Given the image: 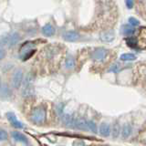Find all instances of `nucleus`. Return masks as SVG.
Here are the masks:
<instances>
[{
    "mask_svg": "<svg viewBox=\"0 0 146 146\" xmlns=\"http://www.w3.org/2000/svg\"><path fill=\"white\" fill-rule=\"evenodd\" d=\"M65 65L67 68H72L75 65V62H74V59H73L72 57H68L66 59V62H65Z\"/></svg>",
    "mask_w": 146,
    "mask_h": 146,
    "instance_id": "20",
    "label": "nucleus"
},
{
    "mask_svg": "<svg viewBox=\"0 0 146 146\" xmlns=\"http://www.w3.org/2000/svg\"><path fill=\"white\" fill-rule=\"evenodd\" d=\"M121 70V65L120 63H115L111 67V68L109 70L110 72H113V73H117Z\"/></svg>",
    "mask_w": 146,
    "mask_h": 146,
    "instance_id": "19",
    "label": "nucleus"
},
{
    "mask_svg": "<svg viewBox=\"0 0 146 146\" xmlns=\"http://www.w3.org/2000/svg\"><path fill=\"white\" fill-rule=\"evenodd\" d=\"M0 88H1V79H0Z\"/></svg>",
    "mask_w": 146,
    "mask_h": 146,
    "instance_id": "28",
    "label": "nucleus"
},
{
    "mask_svg": "<svg viewBox=\"0 0 146 146\" xmlns=\"http://www.w3.org/2000/svg\"><path fill=\"white\" fill-rule=\"evenodd\" d=\"M7 120L9 121V122L11 123L13 127L18 128V129H22V128H24V125H23L19 121H17V116L13 112L7 113Z\"/></svg>",
    "mask_w": 146,
    "mask_h": 146,
    "instance_id": "8",
    "label": "nucleus"
},
{
    "mask_svg": "<svg viewBox=\"0 0 146 146\" xmlns=\"http://www.w3.org/2000/svg\"><path fill=\"white\" fill-rule=\"evenodd\" d=\"M141 139L143 140V141H145V143H146V130H144L143 131V133H141Z\"/></svg>",
    "mask_w": 146,
    "mask_h": 146,
    "instance_id": "27",
    "label": "nucleus"
},
{
    "mask_svg": "<svg viewBox=\"0 0 146 146\" xmlns=\"http://www.w3.org/2000/svg\"><path fill=\"white\" fill-rule=\"evenodd\" d=\"M125 4H126V7L128 8L131 9L132 7H133V5H134V0H125Z\"/></svg>",
    "mask_w": 146,
    "mask_h": 146,
    "instance_id": "25",
    "label": "nucleus"
},
{
    "mask_svg": "<svg viewBox=\"0 0 146 146\" xmlns=\"http://www.w3.org/2000/svg\"><path fill=\"white\" fill-rule=\"evenodd\" d=\"M136 39L138 48L146 49V27H141V29H139Z\"/></svg>",
    "mask_w": 146,
    "mask_h": 146,
    "instance_id": "6",
    "label": "nucleus"
},
{
    "mask_svg": "<svg viewBox=\"0 0 146 146\" xmlns=\"http://www.w3.org/2000/svg\"><path fill=\"white\" fill-rule=\"evenodd\" d=\"M46 119V110L44 107H38L33 110V111L31 113V121L40 124L42 123Z\"/></svg>",
    "mask_w": 146,
    "mask_h": 146,
    "instance_id": "4",
    "label": "nucleus"
},
{
    "mask_svg": "<svg viewBox=\"0 0 146 146\" xmlns=\"http://www.w3.org/2000/svg\"><path fill=\"white\" fill-rule=\"evenodd\" d=\"M63 38L68 42H74L80 38V35L76 31H67L66 33H64Z\"/></svg>",
    "mask_w": 146,
    "mask_h": 146,
    "instance_id": "9",
    "label": "nucleus"
},
{
    "mask_svg": "<svg viewBox=\"0 0 146 146\" xmlns=\"http://www.w3.org/2000/svg\"><path fill=\"white\" fill-rule=\"evenodd\" d=\"M35 52H36V49L33 48V43H31V42L25 43L20 48V58L23 60H27V59H29Z\"/></svg>",
    "mask_w": 146,
    "mask_h": 146,
    "instance_id": "5",
    "label": "nucleus"
},
{
    "mask_svg": "<svg viewBox=\"0 0 146 146\" xmlns=\"http://www.w3.org/2000/svg\"><path fill=\"white\" fill-rule=\"evenodd\" d=\"M121 31H122L123 35L131 36V35H133L136 30H135L134 27H131V25H124V26H122V27H121Z\"/></svg>",
    "mask_w": 146,
    "mask_h": 146,
    "instance_id": "14",
    "label": "nucleus"
},
{
    "mask_svg": "<svg viewBox=\"0 0 146 146\" xmlns=\"http://www.w3.org/2000/svg\"><path fill=\"white\" fill-rule=\"evenodd\" d=\"M92 14L89 24L84 30L100 31L102 33L110 31L116 24L119 11L114 0H91Z\"/></svg>",
    "mask_w": 146,
    "mask_h": 146,
    "instance_id": "1",
    "label": "nucleus"
},
{
    "mask_svg": "<svg viewBox=\"0 0 146 146\" xmlns=\"http://www.w3.org/2000/svg\"><path fill=\"white\" fill-rule=\"evenodd\" d=\"M7 132L3 130V129H0V141H5L7 139Z\"/></svg>",
    "mask_w": 146,
    "mask_h": 146,
    "instance_id": "23",
    "label": "nucleus"
},
{
    "mask_svg": "<svg viewBox=\"0 0 146 146\" xmlns=\"http://www.w3.org/2000/svg\"><path fill=\"white\" fill-rule=\"evenodd\" d=\"M111 50L104 48H96L90 51V57L91 60L97 63H103L109 59L111 56Z\"/></svg>",
    "mask_w": 146,
    "mask_h": 146,
    "instance_id": "2",
    "label": "nucleus"
},
{
    "mask_svg": "<svg viewBox=\"0 0 146 146\" xmlns=\"http://www.w3.org/2000/svg\"><path fill=\"white\" fill-rule=\"evenodd\" d=\"M100 39L104 42H111L114 39V33L112 31H106L100 34Z\"/></svg>",
    "mask_w": 146,
    "mask_h": 146,
    "instance_id": "13",
    "label": "nucleus"
},
{
    "mask_svg": "<svg viewBox=\"0 0 146 146\" xmlns=\"http://www.w3.org/2000/svg\"><path fill=\"white\" fill-rule=\"evenodd\" d=\"M125 41H126L127 45L129 46L130 48H135V49L138 48V45H137L136 36H129V38H125Z\"/></svg>",
    "mask_w": 146,
    "mask_h": 146,
    "instance_id": "15",
    "label": "nucleus"
},
{
    "mask_svg": "<svg viewBox=\"0 0 146 146\" xmlns=\"http://www.w3.org/2000/svg\"><path fill=\"white\" fill-rule=\"evenodd\" d=\"M129 22H130V25L131 26V27H136V26H139L140 25V22L136 19V18H134V17H130L129 18Z\"/></svg>",
    "mask_w": 146,
    "mask_h": 146,
    "instance_id": "24",
    "label": "nucleus"
},
{
    "mask_svg": "<svg viewBox=\"0 0 146 146\" xmlns=\"http://www.w3.org/2000/svg\"><path fill=\"white\" fill-rule=\"evenodd\" d=\"M88 128L90 131L93 132H97V126H96V124L92 121H88Z\"/></svg>",
    "mask_w": 146,
    "mask_h": 146,
    "instance_id": "22",
    "label": "nucleus"
},
{
    "mask_svg": "<svg viewBox=\"0 0 146 146\" xmlns=\"http://www.w3.org/2000/svg\"><path fill=\"white\" fill-rule=\"evenodd\" d=\"M120 58L122 61H131V60H135L137 57L134 54H131V53H124L121 55Z\"/></svg>",
    "mask_w": 146,
    "mask_h": 146,
    "instance_id": "17",
    "label": "nucleus"
},
{
    "mask_svg": "<svg viewBox=\"0 0 146 146\" xmlns=\"http://www.w3.org/2000/svg\"><path fill=\"white\" fill-rule=\"evenodd\" d=\"M42 34L46 36H52L55 32H56V29H55V27L51 25V24H46L43 27H42Z\"/></svg>",
    "mask_w": 146,
    "mask_h": 146,
    "instance_id": "11",
    "label": "nucleus"
},
{
    "mask_svg": "<svg viewBox=\"0 0 146 146\" xmlns=\"http://www.w3.org/2000/svg\"><path fill=\"white\" fill-rule=\"evenodd\" d=\"M119 132H120V126H119L117 123H115L112 127V136L114 138H116L119 135Z\"/></svg>",
    "mask_w": 146,
    "mask_h": 146,
    "instance_id": "21",
    "label": "nucleus"
},
{
    "mask_svg": "<svg viewBox=\"0 0 146 146\" xmlns=\"http://www.w3.org/2000/svg\"><path fill=\"white\" fill-rule=\"evenodd\" d=\"M11 135L13 137V139L15 140L16 141H18V143H27V137L24 134L20 133V132H18V131H12Z\"/></svg>",
    "mask_w": 146,
    "mask_h": 146,
    "instance_id": "12",
    "label": "nucleus"
},
{
    "mask_svg": "<svg viewBox=\"0 0 146 146\" xmlns=\"http://www.w3.org/2000/svg\"><path fill=\"white\" fill-rule=\"evenodd\" d=\"M100 133L102 134V136H109L110 133H111V127L108 124H103L100 125Z\"/></svg>",
    "mask_w": 146,
    "mask_h": 146,
    "instance_id": "16",
    "label": "nucleus"
},
{
    "mask_svg": "<svg viewBox=\"0 0 146 146\" xmlns=\"http://www.w3.org/2000/svg\"><path fill=\"white\" fill-rule=\"evenodd\" d=\"M131 126L129 125V124H127L125 125L124 127L122 128V131H121V135H122V138H128L131 133Z\"/></svg>",
    "mask_w": 146,
    "mask_h": 146,
    "instance_id": "18",
    "label": "nucleus"
},
{
    "mask_svg": "<svg viewBox=\"0 0 146 146\" xmlns=\"http://www.w3.org/2000/svg\"><path fill=\"white\" fill-rule=\"evenodd\" d=\"M5 56H6V50L2 48H0V60H2L5 58Z\"/></svg>",
    "mask_w": 146,
    "mask_h": 146,
    "instance_id": "26",
    "label": "nucleus"
},
{
    "mask_svg": "<svg viewBox=\"0 0 146 146\" xmlns=\"http://www.w3.org/2000/svg\"><path fill=\"white\" fill-rule=\"evenodd\" d=\"M137 71H138L141 80H143V83L146 84V62L138 64V66H137Z\"/></svg>",
    "mask_w": 146,
    "mask_h": 146,
    "instance_id": "10",
    "label": "nucleus"
},
{
    "mask_svg": "<svg viewBox=\"0 0 146 146\" xmlns=\"http://www.w3.org/2000/svg\"><path fill=\"white\" fill-rule=\"evenodd\" d=\"M23 82V71L17 70L12 77V85L15 89H19Z\"/></svg>",
    "mask_w": 146,
    "mask_h": 146,
    "instance_id": "7",
    "label": "nucleus"
},
{
    "mask_svg": "<svg viewBox=\"0 0 146 146\" xmlns=\"http://www.w3.org/2000/svg\"><path fill=\"white\" fill-rule=\"evenodd\" d=\"M20 40V36L17 32H11L6 36H3L1 38L2 45H7L9 48L13 47L18 43V41Z\"/></svg>",
    "mask_w": 146,
    "mask_h": 146,
    "instance_id": "3",
    "label": "nucleus"
}]
</instances>
